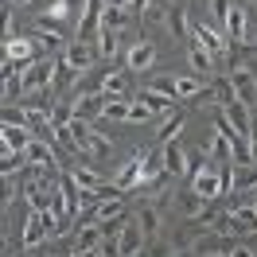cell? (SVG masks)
Here are the masks:
<instances>
[{
  "label": "cell",
  "instance_id": "obj_1",
  "mask_svg": "<svg viewBox=\"0 0 257 257\" xmlns=\"http://www.w3.org/2000/svg\"><path fill=\"white\" fill-rule=\"evenodd\" d=\"M55 238V210H32L28 214V222H24V249H39V245H47Z\"/></svg>",
  "mask_w": 257,
  "mask_h": 257
},
{
  "label": "cell",
  "instance_id": "obj_2",
  "mask_svg": "<svg viewBox=\"0 0 257 257\" xmlns=\"http://www.w3.org/2000/svg\"><path fill=\"white\" fill-rule=\"evenodd\" d=\"M55 70L59 63H51V59H35L20 70V78H24V94H39V90H51L55 86Z\"/></svg>",
  "mask_w": 257,
  "mask_h": 257
},
{
  "label": "cell",
  "instance_id": "obj_3",
  "mask_svg": "<svg viewBox=\"0 0 257 257\" xmlns=\"http://www.w3.org/2000/svg\"><path fill=\"white\" fill-rule=\"evenodd\" d=\"M97 59H101V55H97V47H94V43H82V39H74V43L63 51V63L70 66V70H74L78 78H82V74H86V70L97 63Z\"/></svg>",
  "mask_w": 257,
  "mask_h": 257
},
{
  "label": "cell",
  "instance_id": "obj_4",
  "mask_svg": "<svg viewBox=\"0 0 257 257\" xmlns=\"http://www.w3.org/2000/svg\"><path fill=\"white\" fill-rule=\"evenodd\" d=\"M230 86H234V97L245 101V105H257V74L245 63L230 66Z\"/></svg>",
  "mask_w": 257,
  "mask_h": 257
},
{
  "label": "cell",
  "instance_id": "obj_5",
  "mask_svg": "<svg viewBox=\"0 0 257 257\" xmlns=\"http://www.w3.org/2000/svg\"><path fill=\"white\" fill-rule=\"evenodd\" d=\"M145 156H148V148H137V152L125 160V168L117 172V179H113V183H117L121 191H137V187H141V176H145Z\"/></svg>",
  "mask_w": 257,
  "mask_h": 257
},
{
  "label": "cell",
  "instance_id": "obj_6",
  "mask_svg": "<svg viewBox=\"0 0 257 257\" xmlns=\"http://www.w3.org/2000/svg\"><path fill=\"white\" fill-rule=\"evenodd\" d=\"M35 59H39V55H35V39L32 35H16V39L4 43V63H12V66L24 70V66L35 63Z\"/></svg>",
  "mask_w": 257,
  "mask_h": 257
},
{
  "label": "cell",
  "instance_id": "obj_7",
  "mask_svg": "<svg viewBox=\"0 0 257 257\" xmlns=\"http://www.w3.org/2000/svg\"><path fill=\"white\" fill-rule=\"evenodd\" d=\"M145 230H141V222L137 218H125V226H121V238H117V257H137L141 249H145Z\"/></svg>",
  "mask_w": 257,
  "mask_h": 257
},
{
  "label": "cell",
  "instance_id": "obj_8",
  "mask_svg": "<svg viewBox=\"0 0 257 257\" xmlns=\"http://www.w3.org/2000/svg\"><path fill=\"white\" fill-rule=\"evenodd\" d=\"M226 191H257V164H230L226 172Z\"/></svg>",
  "mask_w": 257,
  "mask_h": 257
},
{
  "label": "cell",
  "instance_id": "obj_9",
  "mask_svg": "<svg viewBox=\"0 0 257 257\" xmlns=\"http://www.w3.org/2000/svg\"><path fill=\"white\" fill-rule=\"evenodd\" d=\"M191 187H195V191H199V195H203V199L210 203V199H218V195H226V172L218 176V172H214V168L207 164V168H203V172H199V176L191 179Z\"/></svg>",
  "mask_w": 257,
  "mask_h": 257
},
{
  "label": "cell",
  "instance_id": "obj_10",
  "mask_svg": "<svg viewBox=\"0 0 257 257\" xmlns=\"http://www.w3.org/2000/svg\"><path fill=\"white\" fill-rule=\"evenodd\" d=\"M101 12H105V0H90L86 4V12L78 20V39L82 43H94L97 32H101Z\"/></svg>",
  "mask_w": 257,
  "mask_h": 257
},
{
  "label": "cell",
  "instance_id": "obj_11",
  "mask_svg": "<svg viewBox=\"0 0 257 257\" xmlns=\"http://www.w3.org/2000/svg\"><path fill=\"white\" fill-rule=\"evenodd\" d=\"M222 113H226V121L234 125V133L249 141V128H253V105H245V101H238V97H234L230 105H222Z\"/></svg>",
  "mask_w": 257,
  "mask_h": 257
},
{
  "label": "cell",
  "instance_id": "obj_12",
  "mask_svg": "<svg viewBox=\"0 0 257 257\" xmlns=\"http://www.w3.org/2000/svg\"><path fill=\"white\" fill-rule=\"evenodd\" d=\"M191 39H195V47H203V51H210V55H214V59H218V55H222V51H226V43H222V35L214 32V28H210V24H203V20H195V24H191Z\"/></svg>",
  "mask_w": 257,
  "mask_h": 257
},
{
  "label": "cell",
  "instance_id": "obj_13",
  "mask_svg": "<svg viewBox=\"0 0 257 257\" xmlns=\"http://www.w3.org/2000/svg\"><path fill=\"white\" fill-rule=\"evenodd\" d=\"M168 32L176 35V39H187L191 35V20H187V0H172L168 4Z\"/></svg>",
  "mask_w": 257,
  "mask_h": 257
},
{
  "label": "cell",
  "instance_id": "obj_14",
  "mask_svg": "<svg viewBox=\"0 0 257 257\" xmlns=\"http://www.w3.org/2000/svg\"><path fill=\"white\" fill-rule=\"evenodd\" d=\"M101 241H105V226L82 222V226H74V245L70 249H101Z\"/></svg>",
  "mask_w": 257,
  "mask_h": 257
},
{
  "label": "cell",
  "instance_id": "obj_15",
  "mask_svg": "<svg viewBox=\"0 0 257 257\" xmlns=\"http://www.w3.org/2000/svg\"><path fill=\"white\" fill-rule=\"evenodd\" d=\"M74 117H82V121H101V117H105V94H78Z\"/></svg>",
  "mask_w": 257,
  "mask_h": 257
},
{
  "label": "cell",
  "instance_id": "obj_16",
  "mask_svg": "<svg viewBox=\"0 0 257 257\" xmlns=\"http://www.w3.org/2000/svg\"><path fill=\"white\" fill-rule=\"evenodd\" d=\"M160 152H164V168H168V176H187V148L179 145V141L160 145Z\"/></svg>",
  "mask_w": 257,
  "mask_h": 257
},
{
  "label": "cell",
  "instance_id": "obj_17",
  "mask_svg": "<svg viewBox=\"0 0 257 257\" xmlns=\"http://www.w3.org/2000/svg\"><path fill=\"white\" fill-rule=\"evenodd\" d=\"M0 141H4V148L8 152H28V145H32V128L28 125H4L0 128Z\"/></svg>",
  "mask_w": 257,
  "mask_h": 257
},
{
  "label": "cell",
  "instance_id": "obj_18",
  "mask_svg": "<svg viewBox=\"0 0 257 257\" xmlns=\"http://www.w3.org/2000/svg\"><path fill=\"white\" fill-rule=\"evenodd\" d=\"M97 94H105V97H128V78H125V70H105L101 74V82H97Z\"/></svg>",
  "mask_w": 257,
  "mask_h": 257
},
{
  "label": "cell",
  "instance_id": "obj_19",
  "mask_svg": "<svg viewBox=\"0 0 257 257\" xmlns=\"http://www.w3.org/2000/svg\"><path fill=\"white\" fill-rule=\"evenodd\" d=\"M152 63H156V43H137V47H128V70H137V74H145V70H152Z\"/></svg>",
  "mask_w": 257,
  "mask_h": 257
},
{
  "label": "cell",
  "instance_id": "obj_20",
  "mask_svg": "<svg viewBox=\"0 0 257 257\" xmlns=\"http://www.w3.org/2000/svg\"><path fill=\"white\" fill-rule=\"evenodd\" d=\"M24 156H28V164H32V168H59V160H55V148H51L47 141H39V137L28 145V152H24Z\"/></svg>",
  "mask_w": 257,
  "mask_h": 257
},
{
  "label": "cell",
  "instance_id": "obj_21",
  "mask_svg": "<svg viewBox=\"0 0 257 257\" xmlns=\"http://www.w3.org/2000/svg\"><path fill=\"white\" fill-rule=\"evenodd\" d=\"M245 28H249V16H245L238 4H234V8H230V16H226V35H230V47H241V43H245Z\"/></svg>",
  "mask_w": 257,
  "mask_h": 257
},
{
  "label": "cell",
  "instance_id": "obj_22",
  "mask_svg": "<svg viewBox=\"0 0 257 257\" xmlns=\"http://www.w3.org/2000/svg\"><path fill=\"white\" fill-rule=\"evenodd\" d=\"M133 218L141 222V230H145V238H148V241H152V238H156V234H160V210L152 207V203H141Z\"/></svg>",
  "mask_w": 257,
  "mask_h": 257
},
{
  "label": "cell",
  "instance_id": "obj_23",
  "mask_svg": "<svg viewBox=\"0 0 257 257\" xmlns=\"http://www.w3.org/2000/svg\"><path fill=\"white\" fill-rule=\"evenodd\" d=\"M128 24V8L121 4H105V12H101V32H121Z\"/></svg>",
  "mask_w": 257,
  "mask_h": 257
},
{
  "label": "cell",
  "instance_id": "obj_24",
  "mask_svg": "<svg viewBox=\"0 0 257 257\" xmlns=\"http://www.w3.org/2000/svg\"><path fill=\"white\" fill-rule=\"evenodd\" d=\"M207 156H210V160H222V164H234V145H230V137H226V133L214 128V141H210Z\"/></svg>",
  "mask_w": 257,
  "mask_h": 257
},
{
  "label": "cell",
  "instance_id": "obj_25",
  "mask_svg": "<svg viewBox=\"0 0 257 257\" xmlns=\"http://www.w3.org/2000/svg\"><path fill=\"white\" fill-rule=\"evenodd\" d=\"M94 218L97 222H113V218H125V203H121V195L117 199H101L94 207Z\"/></svg>",
  "mask_w": 257,
  "mask_h": 257
},
{
  "label": "cell",
  "instance_id": "obj_26",
  "mask_svg": "<svg viewBox=\"0 0 257 257\" xmlns=\"http://www.w3.org/2000/svg\"><path fill=\"white\" fill-rule=\"evenodd\" d=\"M133 101H145V105H148L152 113H164V109H172V105H176V97H164V94H156L152 86H145V90H141V94L133 97Z\"/></svg>",
  "mask_w": 257,
  "mask_h": 257
},
{
  "label": "cell",
  "instance_id": "obj_27",
  "mask_svg": "<svg viewBox=\"0 0 257 257\" xmlns=\"http://www.w3.org/2000/svg\"><path fill=\"white\" fill-rule=\"evenodd\" d=\"M133 97H105V117L101 121H128Z\"/></svg>",
  "mask_w": 257,
  "mask_h": 257
},
{
  "label": "cell",
  "instance_id": "obj_28",
  "mask_svg": "<svg viewBox=\"0 0 257 257\" xmlns=\"http://www.w3.org/2000/svg\"><path fill=\"white\" fill-rule=\"evenodd\" d=\"M70 179H74V183H78V187H82L86 195L101 187V176H97L94 168H70Z\"/></svg>",
  "mask_w": 257,
  "mask_h": 257
},
{
  "label": "cell",
  "instance_id": "obj_29",
  "mask_svg": "<svg viewBox=\"0 0 257 257\" xmlns=\"http://www.w3.org/2000/svg\"><path fill=\"white\" fill-rule=\"evenodd\" d=\"M191 70L199 74V78H207L210 70H214V55L203 51V47H191Z\"/></svg>",
  "mask_w": 257,
  "mask_h": 257
},
{
  "label": "cell",
  "instance_id": "obj_30",
  "mask_svg": "<svg viewBox=\"0 0 257 257\" xmlns=\"http://www.w3.org/2000/svg\"><path fill=\"white\" fill-rule=\"evenodd\" d=\"M199 94H203L199 74H179L176 78V97H199Z\"/></svg>",
  "mask_w": 257,
  "mask_h": 257
},
{
  "label": "cell",
  "instance_id": "obj_31",
  "mask_svg": "<svg viewBox=\"0 0 257 257\" xmlns=\"http://www.w3.org/2000/svg\"><path fill=\"white\" fill-rule=\"evenodd\" d=\"M24 168H28V156L4 148V156H0V172H4V176H16V172H24Z\"/></svg>",
  "mask_w": 257,
  "mask_h": 257
},
{
  "label": "cell",
  "instance_id": "obj_32",
  "mask_svg": "<svg viewBox=\"0 0 257 257\" xmlns=\"http://www.w3.org/2000/svg\"><path fill=\"white\" fill-rule=\"evenodd\" d=\"M117 47H121L117 32H97V55H101V59H113V55H117Z\"/></svg>",
  "mask_w": 257,
  "mask_h": 257
},
{
  "label": "cell",
  "instance_id": "obj_33",
  "mask_svg": "<svg viewBox=\"0 0 257 257\" xmlns=\"http://www.w3.org/2000/svg\"><path fill=\"white\" fill-rule=\"evenodd\" d=\"M86 156H94V160H105V156H109V141H105L97 128H94V137H90V152H86Z\"/></svg>",
  "mask_w": 257,
  "mask_h": 257
},
{
  "label": "cell",
  "instance_id": "obj_34",
  "mask_svg": "<svg viewBox=\"0 0 257 257\" xmlns=\"http://www.w3.org/2000/svg\"><path fill=\"white\" fill-rule=\"evenodd\" d=\"M179 128H183V113H172V121L160 128V145H168V141H176Z\"/></svg>",
  "mask_w": 257,
  "mask_h": 257
},
{
  "label": "cell",
  "instance_id": "obj_35",
  "mask_svg": "<svg viewBox=\"0 0 257 257\" xmlns=\"http://www.w3.org/2000/svg\"><path fill=\"white\" fill-rule=\"evenodd\" d=\"M152 90H156V94H164V97H176V78H172V74H164V78L152 82Z\"/></svg>",
  "mask_w": 257,
  "mask_h": 257
},
{
  "label": "cell",
  "instance_id": "obj_36",
  "mask_svg": "<svg viewBox=\"0 0 257 257\" xmlns=\"http://www.w3.org/2000/svg\"><path fill=\"white\" fill-rule=\"evenodd\" d=\"M152 109H148L145 101H133V109H128V125H137V121H148Z\"/></svg>",
  "mask_w": 257,
  "mask_h": 257
},
{
  "label": "cell",
  "instance_id": "obj_37",
  "mask_svg": "<svg viewBox=\"0 0 257 257\" xmlns=\"http://www.w3.org/2000/svg\"><path fill=\"white\" fill-rule=\"evenodd\" d=\"M210 16L226 28V16H230V0H210Z\"/></svg>",
  "mask_w": 257,
  "mask_h": 257
},
{
  "label": "cell",
  "instance_id": "obj_38",
  "mask_svg": "<svg viewBox=\"0 0 257 257\" xmlns=\"http://www.w3.org/2000/svg\"><path fill=\"white\" fill-rule=\"evenodd\" d=\"M8 39H16V16H12V8L4 12V43Z\"/></svg>",
  "mask_w": 257,
  "mask_h": 257
},
{
  "label": "cell",
  "instance_id": "obj_39",
  "mask_svg": "<svg viewBox=\"0 0 257 257\" xmlns=\"http://www.w3.org/2000/svg\"><path fill=\"white\" fill-rule=\"evenodd\" d=\"M66 8H70V16H78L82 20V12H86V4H90V0H63Z\"/></svg>",
  "mask_w": 257,
  "mask_h": 257
},
{
  "label": "cell",
  "instance_id": "obj_40",
  "mask_svg": "<svg viewBox=\"0 0 257 257\" xmlns=\"http://www.w3.org/2000/svg\"><path fill=\"white\" fill-rule=\"evenodd\" d=\"M230 257H257L249 245H230Z\"/></svg>",
  "mask_w": 257,
  "mask_h": 257
},
{
  "label": "cell",
  "instance_id": "obj_41",
  "mask_svg": "<svg viewBox=\"0 0 257 257\" xmlns=\"http://www.w3.org/2000/svg\"><path fill=\"white\" fill-rule=\"evenodd\" d=\"M128 8H137V12H148V8H152V0H128Z\"/></svg>",
  "mask_w": 257,
  "mask_h": 257
},
{
  "label": "cell",
  "instance_id": "obj_42",
  "mask_svg": "<svg viewBox=\"0 0 257 257\" xmlns=\"http://www.w3.org/2000/svg\"><path fill=\"white\" fill-rule=\"evenodd\" d=\"M70 257H97V249H70Z\"/></svg>",
  "mask_w": 257,
  "mask_h": 257
},
{
  "label": "cell",
  "instance_id": "obj_43",
  "mask_svg": "<svg viewBox=\"0 0 257 257\" xmlns=\"http://www.w3.org/2000/svg\"><path fill=\"white\" fill-rule=\"evenodd\" d=\"M203 257H230L226 249H210V253H203Z\"/></svg>",
  "mask_w": 257,
  "mask_h": 257
},
{
  "label": "cell",
  "instance_id": "obj_44",
  "mask_svg": "<svg viewBox=\"0 0 257 257\" xmlns=\"http://www.w3.org/2000/svg\"><path fill=\"white\" fill-rule=\"evenodd\" d=\"M12 4H16V8H20V4H32V0H12Z\"/></svg>",
  "mask_w": 257,
  "mask_h": 257
},
{
  "label": "cell",
  "instance_id": "obj_45",
  "mask_svg": "<svg viewBox=\"0 0 257 257\" xmlns=\"http://www.w3.org/2000/svg\"><path fill=\"white\" fill-rule=\"evenodd\" d=\"M97 257H113V253H101V249H97Z\"/></svg>",
  "mask_w": 257,
  "mask_h": 257
},
{
  "label": "cell",
  "instance_id": "obj_46",
  "mask_svg": "<svg viewBox=\"0 0 257 257\" xmlns=\"http://www.w3.org/2000/svg\"><path fill=\"white\" fill-rule=\"evenodd\" d=\"M253 207H257V199H253Z\"/></svg>",
  "mask_w": 257,
  "mask_h": 257
}]
</instances>
